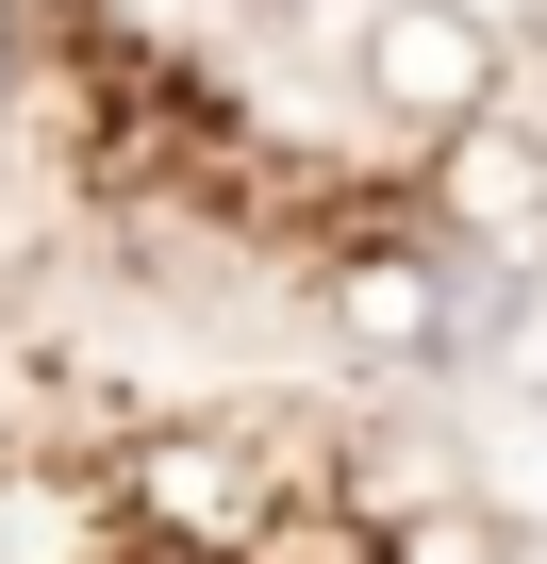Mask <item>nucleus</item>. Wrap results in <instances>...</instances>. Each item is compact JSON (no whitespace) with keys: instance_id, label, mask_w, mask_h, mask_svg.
Instances as JSON below:
<instances>
[{"instance_id":"obj_1","label":"nucleus","mask_w":547,"mask_h":564,"mask_svg":"<svg viewBox=\"0 0 547 564\" xmlns=\"http://www.w3.org/2000/svg\"><path fill=\"white\" fill-rule=\"evenodd\" d=\"M514 265L481 249H349L332 265V349L382 366V382H431V366H497L514 349Z\"/></svg>"},{"instance_id":"obj_2","label":"nucleus","mask_w":547,"mask_h":564,"mask_svg":"<svg viewBox=\"0 0 547 564\" xmlns=\"http://www.w3.org/2000/svg\"><path fill=\"white\" fill-rule=\"evenodd\" d=\"M497 67H514V51L464 18V0H382V18H365V100H382L398 133H431V150L497 117Z\"/></svg>"},{"instance_id":"obj_3","label":"nucleus","mask_w":547,"mask_h":564,"mask_svg":"<svg viewBox=\"0 0 547 564\" xmlns=\"http://www.w3.org/2000/svg\"><path fill=\"white\" fill-rule=\"evenodd\" d=\"M448 249H481V265H530L547 249V133L530 117H481V133H448Z\"/></svg>"},{"instance_id":"obj_4","label":"nucleus","mask_w":547,"mask_h":564,"mask_svg":"<svg viewBox=\"0 0 547 564\" xmlns=\"http://www.w3.org/2000/svg\"><path fill=\"white\" fill-rule=\"evenodd\" d=\"M464 18H481V34H497V51H514V34H530V18H547V0H464Z\"/></svg>"}]
</instances>
